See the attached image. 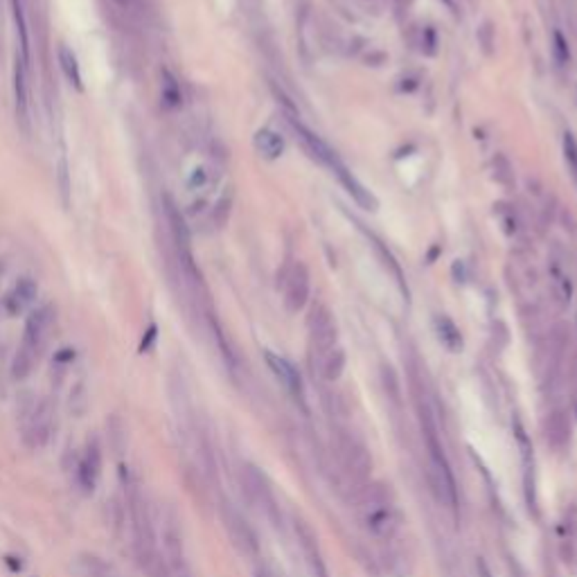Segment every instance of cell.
I'll use <instances>...</instances> for the list:
<instances>
[{
  "label": "cell",
  "mask_w": 577,
  "mask_h": 577,
  "mask_svg": "<svg viewBox=\"0 0 577 577\" xmlns=\"http://www.w3.org/2000/svg\"><path fill=\"white\" fill-rule=\"evenodd\" d=\"M426 447H428V458H431V480H433V490H436L438 498L442 505H447L455 509L458 505V490H455V480L451 474V467L444 449L440 447V440L436 436V428L426 419Z\"/></svg>",
  "instance_id": "cell-1"
},
{
  "label": "cell",
  "mask_w": 577,
  "mask_h": 577,
  "mask_svg": "<svg viewBox=\"0 0 577 577\" xmlns=\"http://www.w3.org/2000/svg\"><path fill=\"white\" fill-rule=\"evenodd\" d=\"M52 422H55V406L50 399L30 404L23 413V440L30 449H38L50 440Z\"/></svg>",
  "instance_id": "cell-2"
},
{
  "label": "cell",
  "mask_w": 577,
  "mask_h": 577,
  "mask_svg": "<svg viewBox=\"0 0 577 577\" xmlns=\"http://www.w3.org/2000/svg\"><path fill=\"white\" fill-rule=\"evenodd\" d=\"M309 334H311V345L316 352H320V357H325L327 352H332L336 347V323L332 311L325 305H316L309 313Z\"/></svg>",
  "instance_id": "cell-3"
},
{
  "label": "cell",
  "mask_w": 577,
  "mask_h": 577,
  "mask_svg": "<svg viewBox=\"0 0 577 577\" xmlns=\"http://www.w3.org/2000/svg\"><path fill=\"white\" fill-rule=\"evenodd\" d=\"M311 291V275L309 269L303 261H296L293 269L286 275V284H284V303L286 309L291 313H298L300 309H305L307 300Z\"/></svg>",
  "instance_id": "cell-4"
},
{
  "label": "cell",
  "mask_w": 577,
  "mask_h": 577,
  "mask_svg": "<svg viewBox=\"0 0 577 577\" xmlns=\"http://www.w3.org/2000/svg\"><path fill=\"white\" fill-rule=\"evenodd\" d=\"M264 359H266V365L271 368V372L278 377V382L284 386V390L291 395L300 406H305V390H303V382H300V374L298 370L293 368L291 363H288L284 357L275 352H264Z\"/></svg>",
  "instance_id": "cell-5"
},
{
  "label": "cell",
  "mask_w": 577,
  "mask_h": 577,
  "mask_svg": "<svg viewBox=\"0 0 577 577\" xmlns=\"http://www.w3.org/2000/svg\"><path fill=\"white\" fill-rule=\"evenodd\" d=\"M224 526L228 530L230 541L234 544V548L244 555H255L257 553V539L255 532L251 530V526L244 521V517L232 507H224Z\"/></svg>",
  "instance_id": "cell-6"
},
{
  "label": "cell",
  "mask_w": 577,
  "mask_h": 577,
  "mask_svg": "<svg viewBox=\"0 0 577 577\" xmlns=\"http://www.w3.org/2000/svg\"><path fill=\"white\" fill-rule=\"evenodd\" d=\"M99 471H102V451H99L97 440L93 438L86 442L84 455L80 458V463H77V482H80V487L86 494L95 490Z\"/></svg>",
  "instance_id": "cell-7"
},
{
  "label": "cell",
  "mask_w": 577,
  "mask_h": 577,
  "mask_svg": "<svg viewBox=\"0 0 577 577\" xmlns=\"http://www.w3.org/2000/svg\"><path fill=\"white\" fill-rule=\"evenodd\" d=\"M293 129H296L298 138L303 140L305 149L311 153V158H316V161L323 163L325 167H330L332 172H334L336 167L343 165V163L338 161V156L330 149V144H327L325 140H320L316 134H313V131H309L303 122H293Z\"/></svg>",
  "instance_id": "cell-8"
},
{
  "label": "cell",
  "mask_w": 577,
  "mask_h": 577,
  "mask_svg": "<svg viewBox=\"0 0 577 577\" xmlns=\"http://www.w3.org/2000/svg\"><path fill=\"white\" fill-rule=\"evenodd\" d=\"M52 320H55V309H52L50 305H43V307H38L36 311H32L30 316H28V323H25L23 343H28V345H32L36 350H41Z\"/></svg>",
  "instance_id": "cell-9"
},
{
  "label": "cell",
  "mask_w": 577,
  "mask_h": 577,
  "mask_svg": "<svg viewBox=\"0 0 577 577\" xmlns=\"http://www.w3.org/2000/svg\"><path fill=\"white\" fill-rule=\"evenodd\" d=\"M296 534H298L300 546H303V553L307 557V566H309L311 575L313 577H330L325 561H323V555H320L318 541H316V536H313V532L309 530V526H305L303 521H298L296 523Z\"/></svg>",
  "instance_id": "cell-10"
},
{
  "label": "cell",
  "mask_w": 577,
  "mask_h": 577,
  "mask_svg": "<svg viewBox=\"0 0 577 577\" xmlns=\"http://www.w3.org/2000/svg\"><path fill=\"white\" fill-rule=\"evenodd\" d=\"M14 99H16V115L25 129H30V86H28V63L16 57L14 65Z\"/></svg>",
  "instance_id": "cell-11"
},
{
  "label": "cell",
  "mask_w": 577,
  "mask_h": 577,
  "mask_svg": "<svg viewBox=\"0 0 577 577\" xmlns=\"http://www.w3.org/2000/svg\"><path fill=\"white\" fill-rule=\"evenodd\" d=\"M334 174L338 176V180L343 183V188L347 190V194L352 196L354 201H357L363 210H370V212H374V210L379 207V201H377V196L365 188V185H361L359 183V178L354 176V174H350L347 169L340 165V167H336L334 169Z\"/></svg>",
  "instance_id": "cell-12"
},
{
  "label": "cell",
  "mask_w": 577,
  "mask_h": 577,
  "mask_svg": "<svg viewBox=\"0 0 577 577\" xmlns=\"http://www.w3.org/2000/svg\"><path fill=\"white\" fill-rule=\"evenodd\" d=\"M36 293H38L36 282L30 280V278H23V280H18V284L5 296L3 307H5V311L9 313V316H18V313L36 298Z\"/></svg>",
  "instance_id": "cell-13"
},
{
  "label": "cell",
  "mask_w": 577,
  "mask_h": 577,
  "mask_svg": "<svg viewBox=\"0 0 577 577\" xmlns=\"http://www.w3.org/2000/svg\"><path fill=\"white\" fill-rule=\"evenodd\" d=\"M253 144L257 153L266 161H278L284 153V138L273 129H259L253 136Z\"/></svg>",
  "instance_id": "cell-14"
},
{
  "label": "cell",
  "mask_w": 577,
  "mask_h": 577,
  "mask_svg": "<svg viewBox=\"0 0 577 577\" xmlns=\"http://www.w3.org/2000/svg\"><path fill=\"white\" fill-rule=\"evenodd\" d=\"M161 104L165 111H176L183 104V93H180V84L174 77V72L169 68L161 70Z\"/></svg>",
  "instance_id": "cell-15"
},
{
  "label": "cell",
  "mask_w": 577,
  "mask_h": 577,
  "mask_svg": "<svg viewBox=\"0 0 577 577\" xmlns=\"http://www.w3.org/2000/svg\"><path fill=\"white\" fill-rule=\"evenodd\" d=\"M36 357H38V350L21 340V345L14 354V361H11V377H14L16 382H23V379L32 372Z\"/></svg>",
  "instance_id": "cell-16"
},
{
  "label": "cell",
  "mask_w": 577,
  "mask_h": 577,
  "mask_svg": "<svg viewBox=\"0 0 577 577\" xmlns=\"http://www.w3.org/2000/svg\"><path fill=\"white\" fill-rule=\"evenodd\" d=\"M436 334L440 338V343L451 350V352H460L463 350V334L458 330V325L449 316H438L436 318Z\"/></svg>",
  "instance_id": "cell-17"
},
{
  "label": "cell",
  "mask_w": 577,
  "mask_h": 577,
  "mask_svg": "<svg viewBox=\"0 0 577 577\" xmlns=\"http://www.w3.org/2000/svg\"><path fill=\"white\" fill-rule=\"evenodd\" d=\"M368 528L379 534V536H390L392 532L397 530V517L392 512V507H377L368 514Z\"/></svg>",
  "instance_id": "cell-18"
},
{
  "label": "cell",
  "mask_w": 577,
  "mask_h": 577,
  "mask_svg": "<svg viewBox=\"0 0 577 577\" xmlns=\"http://www.w3.org/2000/svg\"><path fill=\"white\" fill-rule=\"evenodd\" d=\"M57 57H59V65H61V72L65 75V80L70 82V86H75L77 90H82V72H80V63H77V57L75 52L61 43L59 50H57Z\"/></svg>",
  "instance_id": "cell-19"
},
{
  "label": "cell",
  "mask_w": 577,
  "mask_h": 577,
  "mask_svg": "<svg viewBox=\"0 0 577 577\" xmlns=\"http://www.w3.org/2000/svg\"><path fill=\"white\" fill-rule=\"evenodd\" d=\"M343 370H345V352L340 347H334L332 352H327L320 361V372L327 382H336V379L343 374Z\"/></svg>",
  "instance_id": "cell-20"
},
{
  "label": "cell",
  "mask_w": 577,
  "mask_h": 577,
  "mask_svg": "<svg viewBox=\"0 0 577 577\" xmlns=\"http://www.w3.org/2000/svg\"><path fill=\"white\" fill-rule=\"evenodd\" d=\"M11 14H14L16 32L21 36V59L30 63V34H28V23H25V11L21 0H11Z\"/></svg>",
  "instance_id": "cell-21"
},
{
  "label": "cell",
  "mask_w": 577,
  "mask_h": 577,
  "mask_svg": "<svg viewBox=\"0 0 577 577\" xmlns=\"http://www.w3.org/2000/svg\"><path fill=\"white\" fill-rule=\"evenodd\" d=\"M80 575L82 577H117L107 561L95 555H86L80 559Z\"/></svg>",
  "instance_id": "cell-22"
},
{
  "label": "cell",
  "mask_w": 577,
  "mask_h": 577,
  "mask_svg": "<svg viewBox=\"0 0 577 577\" xmlns=\"http://www.w3.org/2000/svg\"><path fill=\"white\" fill-rule=\"evenodd\" d=\"M563 158H566L568 172L577 183V140L573 134H563Z\"/></svg>",
  "instance_id": "cell-23"
},
{
  "label": "cell",
  "mask_w": 577,
  "mask_h": 577,
  "mask_svg": "<svg viewBox=\"0 0 577 577\" xmlns=\"http://www.w3.org/2000/svg\"><path fill=\"white\" fill-rule=\"evenodd\" d=\"M478 43L482 48V52L487 57L494 55V45H496V32H494V25L487 21V23H482L480 28H478Z\"/></svg>",
  "instance_id": "cell-24"
},
{
  "label": "cell",
  "mask_w": 577,
  "mask_h": 577,
  "mask_svg": "<svg viewBox=\"0 0 577 577\" xmlns=\"http://www.w3.org/2000/svg\"><path fill=\"white\" fill-rule=\"evenodd\" d=\"M553 55H555V61L559 65H566L571 61V48H568L566 36H563L561 32L553 34Z\"/></svg>",
  "instance_id": "cell-25"
},
{
  "label": "cell",
  "mask_w": 577,
  "mask_h": 577,
  "mask_svg": "<svg viewBox=\"0 0 577 577\" xmlns=\"http://www.w3.org/2000/svg\"><path fill=\"white\" fill-rule=\"evenodd\" d=\"M230 205H232V196L226 194V196H221V201L217 203L215 207V212H212V221H215V226L221 228L228 221V215H230Z\"/></svg>",
  "instance_id": "cell-26"
},
{
  "label": "cell",
  "mask_w": 577,
  "mask_h": 577,
  "mask_svg": "<svg viewBox=\"0 0 577 577\" xmlns=\"http://www.w3.org/2000/svg\"><path fill=\"white\" fill-rule=\"evenodd\" d=\"M86 404H88V399H86V388L80 384V386H75L72 388V392H70V411L75 413V415H82L84 411H86Z\"/></svg>",
  "instance_id": "cell-27"
},
{
  "label": "cell",
  "mask_w": 577,
  "mask_h": 577,
  "mask_svg": "<svg viewBox=\"0 0 577 577\" xmlns=\"http://www.w3.org/2000/svg\"><path fill=\"white\" fill-rule=\"evenodd\" d=\"M555 291L559 296V300L563 305L571 303V296H573V286H571V280L566 278V275H561L557 273V278H555Z\"/></svg>",
  "instance_id": "cell-28"
},
{
  "label": "cell",
  "mask_w": 577,
  "mask_h": 577,
  "mask_svg": "<svg viewBox=\"0 0 577 577\" xmlns=\"http://www.w3.org/2000/svg\"><path fill=\"white\" fill-rule=\"evenodd\" d=\"M156 338H158V327L156 325H149L147 327V332H144V336H142V340H140V352L144 354V352H149L151 347H153V343H156Z\"/></svg>",
  "instance_id": "cell-29"
},
{
  "label": "cell",
  "mask_w": 577,
  "mask_h": 577,
  "mask_svg": "<svg viewBox=\"0 0 577 577\" xmlns=\"http://www.w3.org/2000/svg\"><path fill=\"white\" fill-rule=\"evenodd\" d=\"M188 185H190L192 190H201V188L207 185V172H205L203 167H196V169H194L192 176H190V180H188Z\"/></svg>",
  "instance_id": "cell-30"
},
{
  "label": "cell",
  "mask_w": 577,
  "mask_h": 577,
  "mask_svg": "<svg viewBox=\"0 0 577 577\" xmlns=\"http://www.w3.org/2000/svg\"><path fill=\"white\" fill-rule=\"evenodd\" d=\"M436 45H438L436 30H433V28H426V30H424V38H422V50L426 52V55H436Z\"/></svg>",
  "instance_id": "cell-31"
},
{
  "label": "cell",
  "mask_w": 577,
  "mask_h": 577,
  "mask_svg": "<svg viewBox=\"0 0 577 577\" xmlns=\"http://www.w3.org/2000/svg\"><path fill=\"white\" fill-rule=\"evenodd\" d=\"M115 5L129 11V14H140L142 11V0H115Z\"/></svg>",
  "instance_id": "cell-32"
},
{
  "label": "cell",
  "mask_w": 577,
  "mask_h": 577,
  "mask_svg": "<svg viewBox=\"0 0 577 577\" xmlns=\"http://www.w3.org/2000/svg\"><path fill=\"white\" fill-rule=\"evenodd\" d=\"M59 183H61L63 199L68 201V190H70V185H68V169H65V161H61V165H59Z\"/></svg>",
  "instance_id": "cell-33"
},
{
  "label": "cell",
  "mask_w": 577,
  "mask_h": 577,
  "mask_svg": "<svg viewBox=\"0 0 577 577\" xmlns=\"http://www.w3.org/2000/svg\"><path fill=\"white\" fill-rule=\"evenodd\" d=\"M392 7H395V16L397 18H404V14L411 7V0H392Z\"/></svg>",
  "instance_id": "cell-34"
},
{
  "label": "cell",
  "mask_w": 577,
  "mask_h": 577,
  "mask_svg": "<svg viewBox=\"0 0 577 577\" xmlns=\"http://www.w3.org/2000/svg\"><path fill=\"white\" fill-rule=\"evenodd\" d=\"M75 359V350H70V347H63V350H59L57 354H55V361L57 363H68V361H72Z\"/></svg>",
  "instance_id": "cell-35"
},
{
  "label": "cell",
  "mask_w": 577,
  "mask_h": 577,
  "mask_svg": "<svg viewBox=\"0 0 577 577\" xmlns=\"http://www.w3.org/2000/svg\"><path fill=\"white\" fill-rule=\"evenodd\" d=\"M3 561H5L7 566H9V571H14V573H18V571L23 568V561H21V559H16V557H11V555H5V557H3Z\"/></svg>",
  "instance_id": "cell-36"
},
{
  "label": "cell",
  "mask_w": 577,
  "mask_h": 577,
  "mask_svg": "<svg viewBox=\"0 0 577 577\" xmlns=\"http://www.w3.org/2000/svg\"><path fill=\"white\" fill-rule=\"evenodd\" d=\"M476 571H478V577H492V571H490L487 563H485V559L476 561Z\"/></svg>",
  "instance_id": "cell-37"
},
{
  "label": "cell",
  "mask_w": 577,
  "mask_h": 577,
  "mask_svg": "<svg viewBox=\"0 0 577 577\" xmlns=\"http://www.w3.org/2000/svg\"><path fill=\"white\" fill-rule=\"evenodd\" d=\"M3 361H5V345H0V370H3Z\"/></svg>",
  "instance_id": "cell-38"
},
{
  "label": "cell",
  "mask_w": 577,
  "mask_h": 577,
  "mask_svg": "<svg viewBox=\"0 0 577 577\" xmlns=\"http://www.w3.org/2000/svg\"><path fill=\"white\" fill-rule=\"evenodd\" d=\"M365 3H370V0H365Z\"/></svg>",
  "instance_id": "cell-39"
}]
</instances>
